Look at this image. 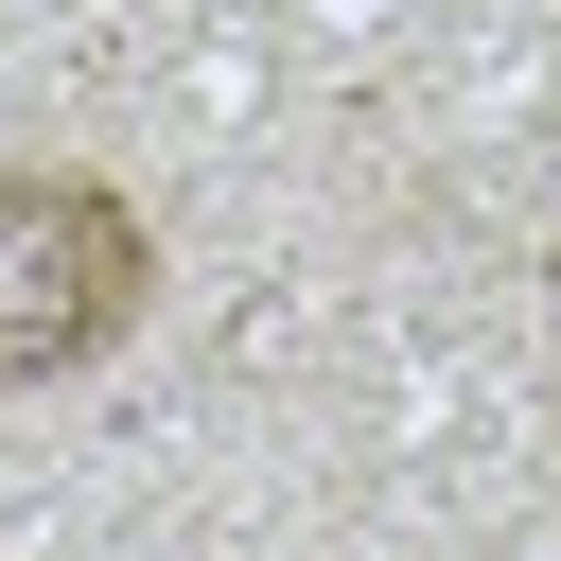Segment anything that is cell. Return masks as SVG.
<instances>
[{
    "mask_svg": "<svg viewBox=\"0 0 561 561\" xmlns=\"http://www.w3.org/2000/svg\"><path fill=\"white\" fill-rule=\"evenodd\" d=\"M158 316V210L105 158H0V403L88 386Z\"/></svg>",
    "mask_w": 561,
    "mask_h": 561,
    "instance_id": "1",
    "label": "cell"
}]
</instances>
